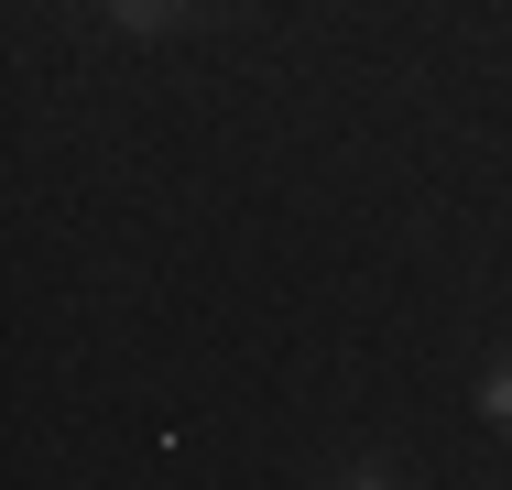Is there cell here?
Returning <instances> with one entry per match:
<instances>
[{
	"label": "cell",
	"mask_w": 512,
	"mask_h": 490,
	"mask_svg": "<svg viewBox=\"0 0 512 490\" xmlns=\"http://www.w3.org/2000/svg\"><path fill=\"white\" fill-rule=\"evenodd\" d=\"M175 11H186V0H120V22H131V33H164Z\"/></svg>",
	"instance_id": "obj_1"
},
{
	"label": "cell",
	"mask_w": 512,
	"mask_h": 490,
	"mask_svg": "<svg viewBox=\"0 0 512 490\" xmlns=\"http://www.w3.org/2000/svg\"><path fill=\"white\" fill-rule=\"evenodd\" d=\"M480 414H512V371H491V382H480Z\"/></svg>",
	"instance_id": "obj_2"
},
{
	"label": "cell",
	"mask_w": 512,
	"mask_h": 490,
	"mask_svg": "<svg viewBox=\"0 0 512 490\" xmlns=\"http://www.w3.org/2000/svg\"><path fill=\"white\" fill-rule=\"evenodd\" d=\"M349 490H393V480H382V469H360V480H349Z\"/></svg>",
	"instance_id": "obj_3"
}]
</instances>
